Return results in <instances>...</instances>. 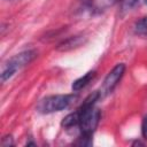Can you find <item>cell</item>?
I'll return each mask as SVG.
<instances>
[{
	"mask_svg": "<svg viewBox=\"0 0 147 147\" xmlns=\"http://www.w3.org/2000/svg\"><path fill=\"white\" fill-rule=\"evenodd\" d=\"M101 98L99 91H94L91 93L82 103V106L77 109L79 113V129L83 136L92 137L95 129L99 125L101 118V111L95 107L96 101Z\"/></svg>",
	"mask_w": 147,
	"mask_h": 147,
	"instance_id": "cell-1",
	"label": "cell"
},
{
	"mask_svg": "<svg viewBox=\"0 0 147 147\" xmlns=\"http://www.w3.org/2000/svg\"><path fill=\"white\" fill-rule=\"evenodd\" d=\"M37 57V52L33 49H28V51H23L16 55H14L13 57H10L3 65H2V70H1V83H6L9 78H11L15 72L22 68H24L25 65H28L29 63H31L34 59Z\"/></svg>",
	"mask_w": 147,
	"mask_h": 147,
	"instance_id": "cell-2",
	"label": "cell"
},
{
	"mask_svg": "<svg viewBox=\"0 0 147 147\" xmlns=\"http://www.w3.org/2000/svg\"><path fill=\"white\" fill-rule=\"evenodd\" d=\"M75 99H76V95L74 94L49 95L39 101L37 106V110L41 114H52V113L61 111L68 108Z\"/></svg>",
	"mask_w": 147,
	"mask_h": 147,
	"instance_id": "cell-3",
	"label": "cell"
},
{
	"mask_svg": "<svg viewBox=\"0 0 147 147\" xmlns=\"http://www.w3.org/2000/svg\"><path fill=\"white\" fill-rule=\"evenodd\" d=\"M124 71H125V64L124 63H117L108 72V75L105 77L102 86H101V88L99 91L101 96H106V95L110 94L115 90V87L117 86V84L122 79V77L124 75Z\"/></svg>",
	"mask_w": 147,
	"mask_h": 147,
	"instance_id": "cell-4",
	"label": "cell"
},
{
	"mask_svg": "<svg viewBox=\"0 0 147 147\" xmlns=\"http://www.w3.org/2000/svg\"><path fill=\"white\" fill-rule=\"evenodd\" d=\"M117 0H83V8L91 14H100L114 6Z\"/></svg>",
	"mask_w": 147,
	"mask_h": 147,
	"instance_id": "cell-5",
	"label": "cell"
},
{
	"mask_svg": "<svg viewBox=\"0 0 147 147\" xmlns=\"http://www.w3.org/2000/svg\"><path fill=\"white\" fill-rule=\"evenodd\" d=\"M84 42H85V37H83V36H74V37H69L68 39H65L62 42H60L57 45L56 49L60 51V52H68V51H71V49L80 47Z\"/></svg>",
	"mask_w": 147,
	"mask_h": 147,
	"instance_id": "cell-6",
	"label": "cell"
},
{
	"mask_svg": "<svg viewBox=\"0 0 147 147\" xmlns=\"http://www.w3.org/2000/svg\"><path fill=\"white\" fill-rule=\"evenodd\" d=\"M95 75H96V72H95V70H91V71H88V72H86L84 76H82V77H79V78H77L74 83H72V85H71V88H72V91H75V92H78V91H80L82 88H84L85 86H87L93 79H94V77H95Z\"/></svg>",
	"mask_w": 147,
	"mask_h": 147,
	"instance_id": "cell-7",
	"label": "cell"
},
{
	"mask_svg": "<svg viewBox=\"0 0 147 147\" xmlns=\"http://www.w3.org/2000/svg\"><path fill=\"white\" fill-rule=\"evenodd\" d=\"M78 123H79V113H78V110H76V111H74V113L68 114V115L63 118L61 125H62L63 127H65V129H70V127H72V126L78 125Z\"/></svg>",
	"mask_w": 147,
	"mask_h": 147,
	"instance_id": "cell-8",
	"label": "cell"
},
{
	"mask_svg": "<svg viewBox=\"0 0 147 147\" xmlns=\"http://www.w3.org/2000/svg\"><path fill=\"white\" fill-rule=\"evenodd\" d=\"M134 32L139 36H147V16L140 18L134 24Z\"/></svg>",
	"mask_w": 147,
	"mask_h": 147,
	"instance_id": "cell-9",
	"label": "cell"
},
{
	"mask_svg": "<svg viewBox=\"0 0 147 147\" xmlns=\"http://www.w3.org/2000/svg\"><path fill=\"white\" fill-rule=\"evenodd\" d=\"M1 145L3 147H9V146H13L14 145V141H13V137L11 136H5L1 140Z\"/></svg>",
	"mask_w": 147,
	"mask_h": 147,
	"instance_id": "cell-10",
	"label": "cell"
},
{
	"mask_svg": "<svg viewBox=\"0 0 147 147\" xmlns=\"http://www.w3.org/2000/svg\"><path fill=\"white\" fill-rule=\"evenodd\" d=\"M141 134H142L144 139L147 140V114L145 115L142 123H141Z\"/></svg>",
	"mask_w": 147,
	"mask_h": 147,
	"instance_id": "cell-11",
	"label": "cell"
},
{
	"mask_svg": "<svg viewBox=\"0 0 147 147\" xmlns=\"http://www.w3.org/2000/svg\"><path fill=\"white\" fill-rule=\"evenodd\" d=\"M145 2H146V5H147V0H145Z\"/></svg>",
	"mask_w": 147,
	"mask_h": 147,
	"instance_id": "cell-12",
	"label": "cell"
}]
</instances>
